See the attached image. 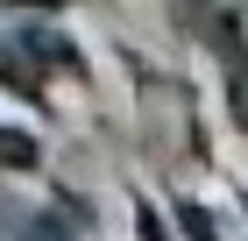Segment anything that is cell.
I'll return each mask as SVG.
<instances>
[{
  "instance_id": "obj_6",
  "label": "cell",
  "mask_w": 248,
  "mask_h": 241,
  "mask_svg": "<svg viewBox=\"0 0 248 241\" xmlns=\"http://www.w3.org/2000/svg\"><path fill=\"white\" fill-rule=\"evenodd\" d=\"M241 206H248V199H241Z\"/></svg>"
},
{
  "instance_id": "obj_5",
  "label": "cell",
  "mask_w": 248,
  "mask_h": 241,
  "mask_svg": "<svg viewBox=\"0 0 248 241\" xmlns=\"http://www.w3.org/2000/svg\"><path fill=\"white\" fill-rule=\"evenodd\" d=\"M0 7H78V0H0Z\"/></svg>"
},
{
  "instance_id": "obj_4",
  "label": "cell",
  "mask_w": 248,
  "mask_h": 241,
  "mask_svg": "<svg viewBox=\"0 0 248 241\" xmlns=\"http://www.w3.org/2000/svg\"><path fill=\"white\" fill-rule=\"evenodd\" d=\"M220 64H227V107H234V128L248 135V43H234Z\"/></svg>"
},
{
  "instance_id": "obj_1",
  "label": "cell",
  "mask_w": 248,
  "mask_h": 241,
  "mask_svg": "<svg viewBox=\"0 0 248 241\" xmlns=\"http://www.w3.org/2000/svg\"><path fill=\"white\" fill-rule=\"evenodd\" d=\"M50 71L85 78V57H78L71 36L43 29V21H29V29H0V85H7L21 107H43V99H50Z\"/></svg>"
},
{
  "instance_id": "obj_2",
  "label": "cell",
  "mask_w": 248,
  "mask_h": 241,
  "mask_svg": "<svg viewBox=\"0 0 248 241\" xmlns=\"http://www.w3.org/2000/svg\"><path fill=\"white\" fill-rule=\"evenodd\" d=\"M85 227H93V206L57 192V199L43 206L36 220H21V234H15V241H85Z\"/></svg>"
},
{
  "instance_id": "obj_3",
  "label": "cell",
  "mask_w": 248,
  "mask_h": 241,
  "mask_svg": "<svg viewBox=\"0 0 248 241\" xmlns=\"http://www.w3.org/2000/svg\"><path fill=\"white\" fill-rule=\"evenodd\" d=\"M36 163H43V142L0 121V177H21V170H36Z\"/></svg>"
}]
</instances>
